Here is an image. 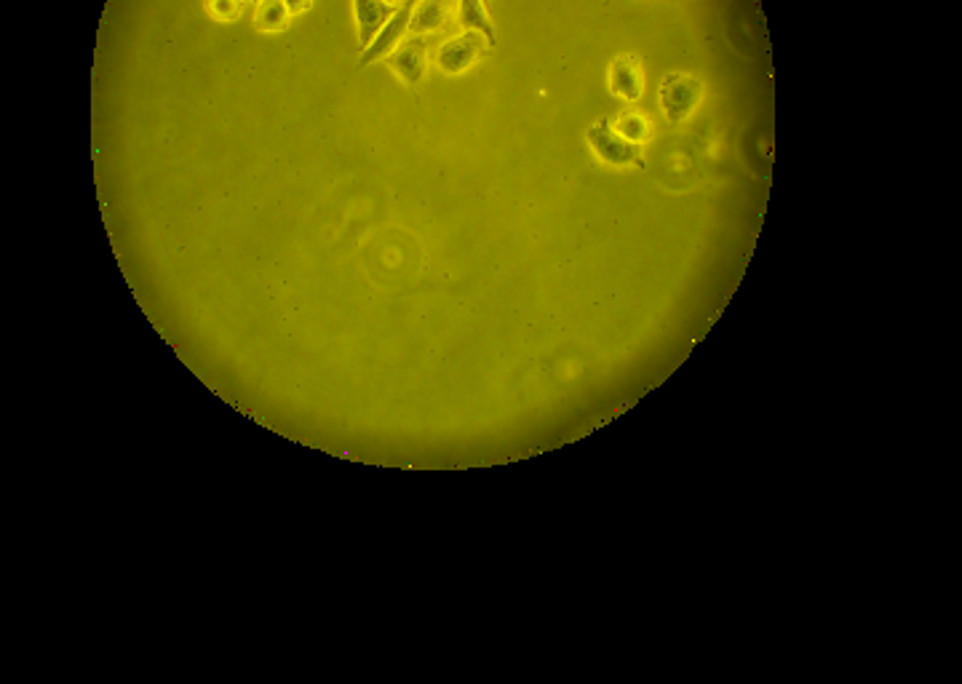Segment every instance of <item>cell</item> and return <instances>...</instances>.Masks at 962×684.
I'll use <instances>...</instances> for the list:
<instances>
[{"instance_id": "obj_1", "label": "cell", "mask_w": 962, "mask_h": 684, "mask_svg": "<svg viewBox=\"0 0 962 684\" xmlns=\"http://www.w3.org/2000/svg\"><path fill=\"white\" fill-rule=\"evenodd\" d=\"M703 99V86L687 73H671L661 83V107L671 121H687L698 110Z\"/></svg>"}, {"instance_id": "obj_2", "label": "cell", "mask_w": 962, "mask_h": 684, "mask_svg": "<svg viewBox=\"0 0 962 684\" xmlns=\"http://www.w3.org/2000/svg\"><path fill=\"white\" fill-rule=\"evenodd\" d=\"M487 41H490L487 35L465 33V30L460 35H455V38H449L447 43H441L439 57H436L439 70H444V73L449 75L468 73V70L476 65V59L481 57V51H484V43Z\"/></svg>"}, {"instance_id": "obj_3", "label": "cell", "mask_w": 962, "mask_h": 684, "mask_svg": "<svg viewBox=\"0 0 962 684\" xmlns=\"http://www.w3.org/2000/svg\"><path fill=\"white\" fill-rule=\"evenodd\" d=\"M388 65L396 78L417 89L423 83L425 65H428V46H425L423 35H407L399 49L388 57Z\"/></svg>"}, {"instance_id": "obj_4", "label": "cell", "mask_w": 962, "mask_h": 684, "mask_svg": "<svg viewBox=\"0 0 962 684\" xmlns=\"http://www.w3.org/2000/svg\"><path fill=\"white\" fill-rule=\"evenodd\" d=\"M586 142L596 153V158L607 163V166H612V169H626L636 158L634 145H628L626 139H620L610 123L604 121L594 123V126L586 131Z\"/></svg>"}, {"instance_id": "obj_5", "label": "cell", "mask_w": 962, "mask_h": 684, "mask_svg": "<svg viewBox=\"0 0 962 684\" xmlns=\"http://www.w3.org/2000/svg\"><path fill=\"white\" fill-rule=\"evenodd\" d=\"M399 6L396 3H383V0H356L351 6L353 25L359 33V43L364 51L377 41V35L383 33L388 22L396 17Z\"/></svg>"}, {"instance_id": "obj_6", "label": "cell", "mask_w": 962, "mask_h": 684, "mask_svg": "<svg viewBox=\"0 0 962 684\" xmlns=\"http://www.w3.org/2000/svg\"><path fill=\"white\" fill-rule=\"evenodd\" d=\"M607 86L615 97L623 102H639L645 94V75L642 67L636 62V57H618L612 59L610 70H607Z\"/></svg>"}, {"instance_id": "obj_7", "label": "cell", "mask_w": 962, "mask_h": 684, "mask_svg": "<svg viewBox=\"0 0 962 684\" xmlns=\"http://www.w3.org/2000/svg\"><path fill=\"white\" fill-rule=\"evenodd\" d=\"M412 9H415V3H404V6H399L396 17L388 22V27H385L383 33L377 35V41L364 51V57L367 59L391 57L393 51L401 46V41L409 35V17H412Z\"/></svg>"}, {"instance_id": "obj_8", "label": "cell", "mask_w": 962, "mask_h": 684, "mask_svg": "<svg viewBox=\"0 0 962 684\" xmlns=\"http://www.w3.org/2000/svg\"><path fill=\"white\" fill-rule=\"evenodd\" d=\"M455 17V6L447 0H425L417 3L409 17V35H425L431 30H441L447 27Z\"/></svg>"}, {"instance_id": "obj_9", "label": "cell", "mask_w": 962, "mask_h": 684, "mask_svg": "<svg viewBox=\"0 0 962 684\" xmlns=\"http://www.w3.org/2000/svg\"><path fill=\"white\" fill-rule=\"evenodd\" d=\"M612 129H615V134H618L620 139H626L628 145H645V142H650V137H653V123H650V118H647L645 113L634 110V107L623 110V113L615 118Z\"/></svg>"}, {"instance_id": "obj_10", "label": "cell", "mask_w": 962, "mask_h": 684, "mask_svg": "<svg viewBox=\"0 0 962 684\" xmlns=\"http://www.w3.org/2000/svg\"><path fill=\"white\" fill-rule=\"evenodd\" d=\"M292 22V14L286 11L284 0H262L254 6V27L262 33H278Z\"/></svg>"}, {"instance_id": "obj_11", "label": "cell", "mask_w": 962, "mask_h": 684, "mask_svg": "<svg viewBox=\"0 0 962 684\" xmlns=\"http://www.w3.org/2000/svg\"><path fill=\"white\" fill-rule=\"evenodd\" d=\"M457 17H460V25L465 27V33H481L487 38H495V27H492L490 17H487V6L479 3V0H463L457 6Z\"/></svg>"}, {"instance_id": "obj_12", "label": "cell", "mask_w": 962, "mask_h": 684, "mask_svg": "<svg viewBox=\"0 0 962 684\" xmlns=\"http://www.w3.org/2000/svg\"><path fill=\"white\" fill-rule=\"evenodd\" d=\"M204 14L217 25H233L238 22V17L244 14V3H233V0H217V3H209L204 6Z\"/></svg>"}, {"instance_id": "obj_13", "label": "cell", "mask_w": 962, "mask_h": 684, "mask_svg": "<svg viewBox=\"0 0 962 684\" xmlns=\"http://www.w3.org/2000/svg\"><path fill=\"white\" fill-rule=\"evenodd\" d=\"M308 9H310V3H292V0L286 3V11H289V14H302V11H308Z\"/></svg>"}]
</instances>
